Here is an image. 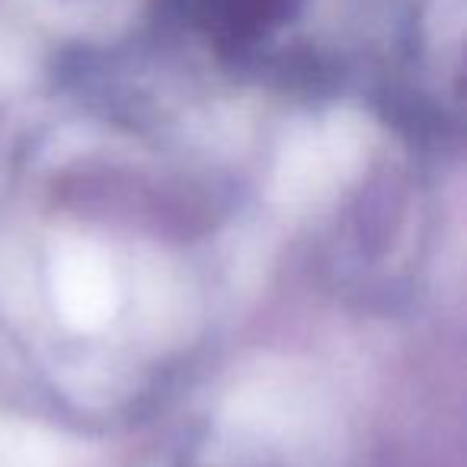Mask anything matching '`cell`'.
<instances>
[{"instance_id": "1", "label": "cell", "mask_w": 467, "mask_h": 467, "mask_svg": "<svg viewBox=\"0 0 467 467\" xmlns=\"http://www.w3.org/2000/svg\"><path fill=\"white\" fill-rule=\"evenodd\" d=\"M298 0H205V23L227 46H250L288 20Z\"/></svg>"}, {"instance_id": "2", "label": "cell", "mask_w": 467, "mask_h": 467, "mask_svg": "<svg viewBox=\"0 0 467 467\" xmlns=\"http://www.w3.org/2000/svg\"><path fill=\"white\" fill-rule=\"evenodd\" d=\"M195 467H273V464H263V461H254V458H241L237 464L234 461H202V464H195Z\"/></svg>"}]
</instances>
